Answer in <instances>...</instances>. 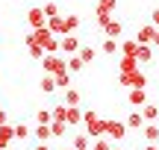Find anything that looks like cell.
I'll return each instance as SVG.
<instances>
[{
  "label": "cell",
  "mask_w": 159,
  "mask_h": 150,
  "mask_svg": "<svg viewBox=\"0 0 159 150\" xmlns=\"http://www.w3.org/2000/svg\"><path fill=\"white\" fill-rule=\"evenodd\" d=\"M80 24H83V21H80V15H65V27H68V33H77Z\"/></svg>",
  "instance_id": "30"
},
{
  "label": "cell",
  "mask_w": 159,
  "mask_h": 150,
  "mask_svg": "<svg viewBox=\"0 0 159 150\" xmlns=\"http://www.w3.org/2000/svg\"><path fill=\"white\" fill-rule=\"evenodd\" d=\"M35 118H39V124H50V121H53L50 109H39V112H35Z\"/></svg>",
  "instance_id": "34"
},
{
  "label": "cell",
  "mask_w": 159,
  "mask_h": 150,
  "mask_svg": "<svg viewBox=\"0 0 159 150\" xmlns=\"http://www.w3.org/2000/svg\"><path fill=\"white\" fill-rule=\"evenodd\" d=\"M39 86H41V91H44V94H53V91L59 88V86H56V77H53V74H44Z\"/></svg>",
  "instance_id": "19"
},
{
  "label": "cell",
  "mask_w": 159,
  "mask_h": 150,
  "mask_svg": "<svg viewBox=\"0 0 159 150\" xmlns=\"http://www.w3.org/2000/svg\"><path fill=\"white\" fill-rule=\"evenodd\" d=\"M89 150H112V147H109V139L103 135V139H94V144H91Z\"/></svg>",
  "instance_id": "33"
},
{
  "label": "cell",
  "mask_w": 159,
  "mask_h": 150,
  "mask_svg": "<svg viewBox=\"0 0 159 150\" xmlns=\"http://www.w3.org/2000/svg\"><path fill=\"white\" fill-rule=\"evenodd\" d=\"M44 24H47L44 9H41V6H30V9H27V27L30 29H41Z\"/></svg>",
  "instance_id": "5"
},
{
  "label": "cell",
  "mask_w": 159,
  "mask_h": 150,
  "mask_svg": "<svg viewBox=\"0 0 159 150\" xmlns=\"http://www.w3.org/2000/svg\"><path fill=\"white\" fill-rule=\"evenodd\" d=\"M150 18H153V27H159V6L153 9V15H150Z\"/></svg>",
  "instance_id": "36"
},
{
  "label": "cell",
  "mask_w": 159,
  "mask_h": 150,
  "mask_svg": "<svg viewBox=\"0 0 159 150\" xmlns=\"http://www.w3.org/2000/svg\"><path fill=\"white\" fill-rule=\"evenodd\" d=\"M41 9H44V15H47V18H56V15H62V9H59V3H56V0H50V3H44Z\"/></svg>",
  "instance_id": "28"
},
{
  "label": "cell",
  "mask_w": 159,
  "mask_h": 150,
  "mask_svg": "<svg viewBox=\"0 0 159 150\" xmlns=\"http://www.w3.org/2000/svg\"><path fill=\"white\" fill-rule=\"evenodd\" d=\"M3 124H9V112H6V109H0V127H3Z\"/></svg>",
  "instance_id": "35"
},
{
  "label": "cell",
  "mask_w": 159,
  "mask_h": 150,
  "mask_svg": "<svg viewBox=\"0 0 159 150\" xmlns=\"http://www.w3.org/2000/svg\"><path fill=\"white\" fill-rule=\"evenodd\" d=\"M80 44H83V41L77 38V33H68V35L59 38V53H62V56H71V53L80 50Z\"/></svg>",
  "instance_id": "7"
},
{
  "label": "cell",
  "mask_w": 159,
  "mask_h": 150,
  "mask_svg": "<svg viewBox=\"0 0 159 150\" xmlns=\"http://www.w3.org/2000/svg\"><path fill=\"white\" fill-rule=\"evenodd\" d=\"M33 135H35L39 141H50V139H53V135H50V127H47V124H39V127L33 130Z\"/></svg>",
  "instance_id": "24"
},
{
  "label": "cell",
  "mask_w": 159,
  "mask_h": 150,
  "mask_svg": "<svg viewBox=\"0 0 159 150\" xmlns=\"http://www.w3.org/2000/svg\"><path fill=\"white\" fill-rule=\"evenodd\" d=\"M53 77H56V86H59V88H68V86H71V71H68V68H62L59 74H53Z\"/></svg>",
  "instance_id": "25"
},
{
  "label": "cell",
  "mask_w": 159,
  "mask_h": 150,
  "mask_svg": "<svg viewBox=\"0 0 159 150\" xmlns=\"http://www.w3.org/2000/svg\"><path fill=\"white\" fill-rule=\"evenodd\" d=\"M65 124H68V127L83 124V109H80V106H68V109H65Z\"/></svg>",
  "instance_id": "14"
},
{
  "label": "cell",
  "mask_w": 159,
  "mask_h": 150,
  "mask_svg": "<svg viewBox=\"0 0 159 150\" xmlns=\"http://www.w3.org/2000/svg\"><path fill=\"white\" fill-rule=\"evenodd\" d=\"M12 139H15V124H3L0 127V150H9Z\"/></svg>",
  "instance_id": "11"
},
{
  "label": "cell",
  "mask_w": 159,
  "mask_h": 150,
  "mask_svg": "<svg viewBox=\"0 0 159 150\" xmlns=\"http://www.w3.org/2000/svg\"><path fill=\"white\" fill-rule=\"evenodd\" d=\"M118 86H124V88H144V86H148V77H144L139 68L127 71V74L121 71V74H118Z\"/></svg>",
  "instance_id": "2"
},
{
  "label": "cell",
  "mask_w": 159,
  "mask_h": 150,
  "mask_svg": "<svg viewBox=\"0 0 159 150\" xmlns=\"http://www.w3.org/2000/svg\"><path fill=\"white\" fill-rule=\"evenodd\" d=\"M85 135L89 139H103L106 135V118H97V112H83Z\"/></svg>",
  "instance_id": "1"
},
{
  "label": "cell",
  "mask_w": 159,
  "mask_h": 150,
  "mask_svg": "<svg viewBox=\"0 0 159 150\" xmlns=\"http://www.w3.org/2000/svg\"><path fill=\"white\" fill-rule=\"evenodd\" d=\"M77 56L83 59L85 65H89V62H94V56H97V50H94V47H91V44H80V50H77Z\"/></svg>",
  "instance_id": "20"
},
{
  "label": "cell",
  "mask_w": 159,
  "mask_h": 150,
  "mask_svg": "<svg viewBox=\"0 0 159 150\" xmlns=\"http://www.w3.org/2000/svg\"><path fill=\"white\" fill-rule=\"evenodd\" d=\"M47 29H50L53 35H59V38H62V35H68V27H65V18L62 15H56V18H47V24H44Z\"/></svg>",
  "instance_id": "9"
},
{
  "label": "cell",
  "mask_w": 159,
  "mask_h": 150,
  "mask_svg": "<svg viewBox=\"0 0 159 150\" xmlns=\"http://www.w3.org/2000/svg\"><path fill=\"white\" fill-rule=\"evenodd\" d=\"M47 127H50V135H53V139H62V135L68 133V124H65V121H56V118H53Z\"/></svg>",
  "instance_id": "18"
},
{
  "label": "cell",
  "mask_w": 159,
  "mask_h": 150,
  "mask_svg": "<svg viewBox=\"0 0 159 150\" xmlns=\"http://www.w3.org/2000/svg\"><path fill=\"white\" fill-rule=\"evenodd\" d=\"M150 47H159V27H156V35H153V41H150Z\"/></svg>",
  "instance_id": "38"
},
{
  "label": "cell",
  "mask_w": 159,
  "mask_h": 150,
  "mask_svg": "<svg viewBox=\"0 0 159 150\" xmlns=\"http://www.w3.org/2000/svg\"><path fill=\"white\" fill-rule=\"evenodd\" d=\"M118 68H121V71H124V74H127V71H133V68H139V62H136V56H121V62H118Z\"/></svg>",
  "instance_id": "27"
},
{
  "label": "cell",
  "mask_w": 159,
  "mask_h": 150,
  "mask_svg": "<svg viewBox=\"0 0 159 150\" xmlns=\"http://www.w3.org/2000/svg\"><path fill=\"white\" fill-rule=\"evenodd\" d=\"M100 53H106V56L118 53V38H103L100 41Z\"/></svg>",
  "instance_id": "23"
},
{
  "label": "cell",
  "mask_w": 159,
  "mask_h": 150,
  "mask_svg": "<svg viewBox=\"0 0 159 150\" xmlns=\"http://www.w3.org/2000/svg\"><path fill=\"white\" fill-rule=\"evenodd\" d=\"M62 150H74V147H71V144H68V147H62Z\"/></svg>",
  "instance_id": "40"
},
{
  "label": "cell",
  "mask_w": 159,
  "mask_h": 150,
  "mask_svg": "<svg viewBox=\"0 0 159 150\" xmlns=\"http://www.w3.org/2000/svg\"><path fill=\"white\" fill-rule=\"evenodd\" d=\"M30 135H33V130H30L27 124H15V139L24 141V139H30Z\"/></svg>",
  "instance_id": "32"
},
{
  "label": "cell",
  "mask_w": 159,
  "mask_h": 150,
  "mask_svg": "<svg viewBox=\"0 0 159 150\" xmlns=\"http://www.w3.org/2000/svg\"><path fill=\"white\" fill-rule=\"evenodd\" d=\"M33 150H50V147H47V141H39V144H35Z\"/></svg>",
  "instance_id": "37"
},
{
  "label": "cell",
  "mask_w": 159,
  "mask_h": 150,
  "mask_svg": "<svg viewBox=\"0 0 159 150\" xmlns=\"http://www.w3.org/2000/svg\"><path fill=\"white\" fill-rule=\"evenodd\" d=\"M39 65L44 68V74H59V71L65 68V56L62 53H44Z\"/></svg>",
  "instance_id": "3"
},
{
  "label": "cell",
  "mask_w": 159,
  "mask_h": 150,
  "mask_svg": "<svg viewBox=\"0 0 159 150\" xmlns=\"http://www.w3.org/2000/svg\"><path fill=\"white\" fill-rule=\"evenodd\" d=\"M153 59V47L150 44H139L136 47V62H150Z\"/></svg>",
  "instance_id": "21"
},
{
  "label": "cell",
  "mask_w": 159,
  "mask_h": 150,
  "mask_svg": "<svg viewBox=\"0 0 159 150\" xmlns=\"http://www.w3.org/2000/svg\"><path fill=\"white\" fill-rule=\"evenodd\" d=\"M65 68H68L71 74H80V71L85 68V62H83L80 56H77V53H71V56H65Z\"/></svg>",
  "instance_id": "17"
},
{
  "label": "cell",
  "mask_w": 159,
  "mask_h": 150,
  "mask_svg": "<svg viewBox=\"0 0 159 150\" xmlns=\"http://www.w3.org/2000/svg\"><path fill=\"white\" fill-rule=\"evenodd\" d=\"M139 112H142L144 121H159V106H156V103H150V100H148L144 106H139Z\"/></svg>",
  "instance_id": "15"
},
{
  "label": "cell",
  "mask_w": 159,
  "mask_h": 150,
  "mask_svg": "<svg viewBox=\"0 0 159 150\" xmlns=\"http://www.w3.org/2000/svg\"><path fill=\"white\" fill-rule=\"evenodd\" d=\"M124 124H127V130H142L144 127V118H142V112H139V109H133L130 115H127Z\"/></svg>",
  "instance_id": "16"
},
{
  "label": "cell",
  "mask_w": 159,
  "mask_h": 150,
  "mask_svg": "<svg viewBox=\"0 0 159 150\" xmlns=\"http://www.w3.org/2000/svg\"><path fill=\"white\" fill-rule=\"evenodd\" d=\"M100 29L106 33V38H121V35H124V24L115 21V18H109L106 24H100Z\"/></svg>",
  "instance_id": "8"
},
{
  "label": "cell",
  "mask_w": 159,
  "mask_h": 150,
  "mask_svg": "<svg viewBox=\"0 0 159 150\" xmlns=\"http://www.w3.org/2000/svg\"><path fill=\"white\" fill-rule=\"evenodd\" d=\"M136 47H139L136 38H130V41H118V50L124 53V56H136Z\"/></svg>",
  "instance_id": "22"
},
{
  "label": "cell",
  "mask_w": 159,
  "mask_h": 150,
  "mask_svg": "<svg viewBox=\"0 0 159 150\" xmlns=\"http://www.w3.org/2000/svg\"><path fill=\"white\" fill-rule=\"evenodd\" d=\"M27 53H30L33 59H39V62H41V56H44V47L35 44V41H30V44H27Z\"/></svg>",
  "instance_id": "29"
},
{
  "label": "cell",
  "mask_w": 159,
  "mask_h": 150,
  "mask_svg": "<svg viewBox=\"0 0 159 150\" xmlns=\"http://www.w3.org/2000/svg\"><path fill=\"white\" fill-rule=\"evenodd\" d=\"M115 6H118V0H97V6H94V18H97V27H100V24H106L109 18H112Z\"/></svg>",
  "instance_id": "4"
},
{
  "label": "cell",
  "mask_w": 159,
  "mask_h": 150,
  "mask_svg": "<svg viewBox=\"0 0 159 150\" xmlns=\"http://www.w3.org/2000/svg\"><path fill=\"white\" fill-rule=\"evenodd\" d=\"M127 100H130V106H133V109H139V106H144V103H148V91H144V88H130Z\"/></svg>",
  "instance_id": "12"
},
{
  "label": "cell",
  "mask_w": 159,
  "mask_h": 150,
  "mask_svg": "<svg viewBox=\"0 0 159 150\" xmlns=\"http://www.w3.org/2000/svg\"><path fill=\"white\" fill-rule=\"evenodd\" d=\"M106 139L124 141V139H127V124H124V121H112V118H106Z\"/></svg>",
  "instance_id": "6"
},
{
  "label": "cell",
  "mask_w": 159,
  "mask_h": 150,
  "mask_svg": "<svg viewBox=\"0 0 159 150\" xmlns=\"http://www.w3.org/2000/svg\"><path fill=\"white\" fill-rule=\"evenodd\" d=\"M139 133L144 135V141H153L156 144L159 141V121H144V127L139 130Z\"/></svg>",
  "instance_id": "10"
},
{
  "label": "cell",
  "mask_w": 159,
  "mask_h": 150,
  "mask_svg": "<svg viewBox=\"0 0 159 150\" xmlns=\"http://www.w3.org/2000/svg\"><path fill=\"white\" fill-rule=\"evenodd\" d=\"M65 106H80V91L77 88H65Z\"/></svg>",
  "instance_id": "26"
},
{
  "label": "cell",
  "mask_w": 159,
  "mask_h": 150,
  "mask_svg": "<svg viewBox=\"0 0 159 150\" xmlns=\"http://www.w3.org/2000/svg\"><path fill=\"white\" fill-rule=\"evenodd\" d=\"M144 150H159V147L153 144V141H148V144H144Z\"/></svg>",
  "instance_id": "39"
},
{
  "label": "cell",
  "mask_w": 159,
  "mask_h": 150,
  "mask_svg": "<svg viewBox=\"0 0 159 150\" xmlns=\"http://www.w3.org/2000/svg\"><path fill=\"white\" fill-rule=\"evenodd\" d=\"M153 35H156V27H153V24H144V27H139L136 41H139V44H150V41H153Z\"/></svg>",
  "instance_id": "13"
},
{
  "label": "cell",
  "mask_w": 159,
  "mask_h": 150,
  "mask_svg": "<svg viewBox=\"0 0 159 150\" xmlns=\"http://www.w3.org/2000/svg\"><path fill=\"white\" fill-rule=\"evenodd\" d=\"M71 147L74 150H89V135H74L71 139Z\"/></svg>",
  "instance_id": "31"
},
{
  "label": "cell",
  "mask_w": 159,
  "mask_h": 150,
  "mask_svg": "<svg viewBox=\"0 0 159 150\" xmlns=\"http://www.w3.org/2000/svg\"><path fill=\"white\" fill-rule=\"evenodd\" d=\"M112 150H124V147H112Z\"/></svg>",
  "instance_id": "41"
}]
</instances>
